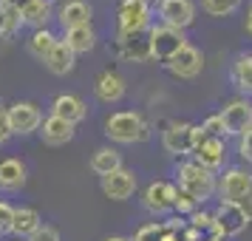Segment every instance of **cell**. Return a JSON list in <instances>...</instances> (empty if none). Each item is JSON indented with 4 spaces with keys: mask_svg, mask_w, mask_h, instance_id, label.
Segmentation results:
<instances>
[{
    "mask_svg": "<svg viewBox=\"0 0 252 241\" xmlns=\"http://www.w3.org/2000/svg\"><path fill=\"white\" fill-rule=\"evenodd\" d=\"M179 190L201 205L204 199L216 193V176H213V171L201 168L198 162H184L179 168Z\"/></svg>",
    "mask_w": 252,
    "mask_h": 241,
    "instance_id": "1",
    "label": "cell"
},
{
    "mask_svg": "<svg viewBox=\"0 0 252 241\" xmlns=\"http://www.w3.org/2000/svg\"><path fill=\"white\" fill-rule=\"evenodd\" d=\"M105 134L119 145H130V142H139V139H148V125L133 111H119V114L108 116Z\"/></svg>",
    "mask_w": 252,
    "mask_h": 241,
    "instance_id": "2",
    "label": "cell"
},
{
    "mask_svg": "<svg viewBox=\"0 0 252 241\" xmlns=\"http://www.w3.org/2000/svg\"><path fill=\"white\" fill-rule=\"evenodd\" d=\"M184 46H187V40H184L182 29H173V26H164V23L150 29V57L156 63L167 66Z\"/></svg>",
    "mask_w": 252,
    "mask_h": 241,
    "instance_id": "3",
    "label": "cell"
},
{
    "mask_svg": "<svg viewBox=\"0 0 252 241\" xmlns=\"http://www.w3.org/2000/svg\"><path fill=\"white\" fill-rule=\"evenodd\" d=\"M213 221H216V236L232 239V236H241L247 230L250 216L244 213V207L238 202H221V207L213 213Z\"/></svg>",
    "mask_w": 252,
    "mask_h": 241,
    "instance_id": "4",
    "label": "cell"
},
{
    "mask_svg": "<svg viewBox=\"0 0 252 241\" xmlns=\"http://www.w3.org/2000/svg\"><path fill=\"white\" fill-rule=\"evenodd\" d=\"M150 23V6L148 0H122L119 9V37L139 34Z\"/></svg>",
    "mask_w": 252,
    "mask_h": 241,
    "instance_id": "5",
    "label": "cell"
},
{
    "mask_svg": "<svg viewBox=\"0 0 252 241\" xmlns=\"http://www.w3.org/2000/svg\"><path fill=\"white\" fill-rule=\"evenodd\" d=\"M161 142H164L167 153H190V150H195V142H198V125L173 122V125H167Z\"/></svg>",
    "mask_w": 252,
    "mask_h": 241,
    "instance_id": "6",
    "label": "cell"
},
{
    "mask_svg": "<svg viewBox=\"0 0 252 241\" xmlns=\"http://www.w3.org/2000/svg\"><path fill=\"white\" fill-rule=\"evenodd\" d=\"M218 193H221V202H244L247 196L252 193V176L241 168H229L224 176H221V184H218Z\"/></svg>",
    "mask_w": 252,
    "mask_h": 241,
    "instance_id": "7",
    "label": "cell"
},
{
    "mask_svg": "<svg viewBox=\"0 0 252 241\" xmlns=\"http://www.w3.org/2000/svg\"><path fill=\"white\" fill-rule=\"evenodd\" d=\"M9 122H12V134H34L43 125V111L34 103H14L9 105Z\"/></svg>",
    "mask_w": 252,
    "mask_h": 241,
    "instance_id": "8",
    "label": "cell"
},
{
    "mask_svg": "<svg viewBox=\"0 0 252 241\" xmlns=\"http://www.w3.org/2000/svg\"><path fill=\"white\" fill-rule=\"evenodd\" d=\"M221 119H224V134L241 137L244 131L252 128V103H247V100H232L221 111Z\"/></svg>",
    "mask_w": 252,
    "mask_h": 241,
    "instance_id": "9",
    "label": "cell"
},
{
    "mask_svg": "<svg viewBox=\"0 0 252 241\" xmlns=\"http://www.w3.org/2000/svg\"><path fill=\"white\" fill-rule=\"evenodd\" d=\"M159 17L164 26H173V29H187L195 17V6L193 0H161L159 3Z\"/></svg>",
    "mask_w": 252,
    "mask_h": 241,
    "instance_id": "10",
    "label": "cell"
},
{
    "mask_svg": "<svg viewBox=\"0 0 252 241\" xmlns=\"http://www.w3.org/2000/svg\"><path fill=\"white\" fill-rule=\"evenodd\" d=\"M167 69H170L176 77H182V80H193V77H198L201 69H204V57H201V51H198V48L184 46L182 51L167 63Z\"/></svg>",
    "mask_w": 252,
    "mask_h": 241,
    "instance_id": "11",
    "label": "cell"
},
{
    "mask_svg": "<svg viewBox=\"0 0 252 241\" xmlns=\"http://www.w3.org/2000/svg\"><path fill=\"white\" fill-rule=\"evenodd\" d=\"M176 199H179V190L170 182H150L145 190V207L150 213H164L176 207Z\"/></svg>",
    "mask_w": 252,
    "mask_h": 241,
    "instance_id": "12",
    "label": "cell"
},
{
    "mask_svg": "<svg viewBox=\"0 0 252 241\" xmlns=\"http://www.w3.org/2000/svg\"><path fill=\"white\" fill-rule=\"evenodd\" d=\"M133 190H136V176H133V171L119 168L116 173H111V176H105L102 179V193L108 196V199H114V202H125V199H130Z\"/></svg>",
    "mask_w": 252,
    "mask_h": 241,
    "instance_id": "13",
    "label": "cell"
},
{
    "mask_svg": "<svg viewBox=\"0 0 252 241\" xmlns=\"http://www.w3.org/2000/svg\"><path fill=\"white\" fill-rule=\"evenodd\" d=\"M51 114L71 122V125H77V122H82L88 116V105L82 103L80 97H74V94H60L57 100L51 103Z\"/></svg>",
    "mask_w": 252,
    "mask_h": 241,
    "instance_id": "14",
    "label": "cell"
},
{
    "mask_svg": "<svg viewBox=\"0 0 252 241\" xmlns=\"http://www.w3.org/2000/svg\"><path fill=\"white\" fill-rule=\"evenodd\" d=\"M94 91H96V100H99V103H105V105L119 103V100L125 97V80H122L116 71H102V74L96 77Z\"/></svg>",
    "mask_w": 252,
    "mask_h": 241,
    "instance_id": "15",
    "label": "cell"
},
{
    "mask_svg": "<svg viewBox=\"0 0 252 241\" xmlns=\"http://www.w3.org/2000/svg\"><path fill=\"white\" fill-rule=\"evenodd\" d=\"M119 54L122 60H133V63H148L150 57V32H139V34L119 37Z\"/></svg>",
    "mask_w": 252,
    "mask_h": 241,
    "instance_id": "16",
    "label": "cell"
},
{
    "mask_svg": "<svg viewBox=\"0 0 252 241\" xmlns=\"http://www.w3.org/2000/svg\"><path fill=\"white\" fill-rule=\"evenodd\" d=\"M60 26L68 32V29H77V26H91V6L85 0H68L57 14Z\"/></svg>",
    "mask_w": 252,
    "mask_h": 241,
    "instance_id": "17",
    "label": "cell"
},
{
    "mask_svg": "<svg viewBox=\"0 0 252 241\" xmlns=\"http://www.w3.org/2000/svg\"><path fill=\"white\" fill-rule=\"evenodd\" d=\"M224 142L216 137H207L198 148H195V162L201 165V168H207V171H216V168H221L224 165Z\"/></svg>",
    "mask_w": 252,
    "mask_h": 241,
    "instance_id": "18",
    "label": "cell"
},
{
    "mask_svg": "<svg viewBox=\"0 0 252 241\" xmlns=\"http://www.w3.org/2000/svg\"><path fill=\"white\" fill-rule=\"evenodd\" d=\"M74 57H77V54L68 48V43H65V40H60V43L51 48V54H48L43 63H46V69L51 71V74L65 77V74H71V71H74Z\"/></svg>",
    "mask_w": 252,
    "mask_h": 241,
    "instance_id": "19",
    "label": "cell"
},
{
    "mask_svg": "<svg viewBox=\"0 0 252 241\" xmlns=\"http://www.w3.org/2000/svg\"><path fill=\"white\" fill-rule=\"evenodd\" d=\"M40 134H43V139H46L48 145H65V142L74 139V125L51 114L48 119H43V131Z\"/></svg>",
    "mask_w": 252,
    "mask_h": 241,
    "instance_id": "20",
    "label": "cell"
},
{
    "mask_svg": "<svg viewBox=\"0 0 252 241\" xmlns=\"http://www.w3.org/2000/svg\"><path fill=\"white\" fill-rule=\"evenodd\" d=\"M23 184H26V165L23 162L14 159V156L0 162V187L3 190H20Z\"/></svg>",
    "mask_w": 252,
    "mask_h": 241,
    "instance_id": "21",
    "label": "cell"
},
{
    "mask_svg": "<svg viewBox=\"0 0 252 241\" xmlns=\"http://www.w3.org/2000/svg\"><path fill=\"white\" fill-rule=\"evenodd\" d=\"M40 227H43V221H40V213H37L34 207H17V210H14V221H12L14 236L29 239V236L37 233Z\"/></svg>",
    "mask_w": 252,
    "mask_h": 241,
    "instance_id": "22",
    "label": "cell"
},
{
    "mask_svg": "<svg viewBox=\"0 0 252 241\" xmlns=\"http://www.w3.org/2000/svg\"><path fill=\"white\" fill-rule=\"evenodd\" d=\"M65 43L74 54H88L94 46H96V32L91 26H77V29H68L65 32Z\"/></svg>",
    "mask_w": 252,
    "mask_h": 241,
    "instance_id": "23",
    "label": "cell"
},
{
    "mask_svg": "<svg viewBox=\"0 0 252 241\" xmlns=\"http://www.w3.org/2000/svg\"><path fill=\"white\" fill-rule=\"evenodd\" d=\"M122 168V156L116 153L114 148H99L96 153L91 156V171L99 173V176H111V173H116Z\"/></svg>",
    "mask_w": 252,
    "mask_h": 241,
    "instance_id": "24",
    "label": "cell"
},
{
    "mask_svg": "<svg viewBox=\"0 0 252 241\" xmlns=\"http://www.w3.org/2000/svg\"><path fill=\"white\" fill-rule=\"evenodd\" d=\"M20 17H23V23L34 26V32L37 29H46V23L51 20V3H46V0H32L23 12H20Z\"/></svg>",
    "mask_w": 252,
    "mask_h": 241,
    "instance_id": "25",
    "label": "cell"
},
{
    "mask_svg": "<svg viewBox=\"0 0 252 241\" xmlns=\"http://www.w3.org/2000/svg\"><path fill=\"white\" fill-rule=\"evenodd\" d=\"M57 43H60V40L51 34L48 29H37L34 34L29 37V51H32L37 60H46L48 54H51V48L57 46Z\"/></svg>",
    "mask_w": 252,
    "mask_h": 241,
    "instance_id": "26",
    "label": "cell"
},
{
    "mask_svg": "<svg viewBox=\"0 0 252 241\" xmlns=\"http://www.w3.org/2000/svg\"><path fill=\"white\" fill-rule=\"evenodd\" d=\"M232 80L241 91L252 94V54H241L235 60V69H232Z\"/></svg>",
    "mask_w": 252,
    "mask_h": 241,
    "instance_id": "27",
    "label": "cell"
},
{
    "mask_svg": "<svg viewBox=\"0 0 252 241\" xmlns=\"http://www.w3.org/2000/svg\"><path fill=\"white\" fill-rule=\"evenodd\" d=\"M201 6H204V12L213 14V17H224V14H232L238 9L241 0H204Z\"/></svg>",
    "mask_w": 252,
    "mask_h": 241,
    "instance_id": "28",
    "label": "cell"
},
{
    "mask_svg": "<svg viewBox=\"0 0 252 241\" xmlns=\"http://www.w3.org/2000/svg\"><path fill=\"white\" fill-rule=\"evenodd\" d=\"M164 233H167V224H145V227L136 233V239L133 241H161L164 239Z\"/></svg>",
    "mask_w": 252,
    "mask_h": 241,
    "instance_id": "29",
    "label": "cell"
},
{
    "mask_svg": "<svg viewBox=\"0 0 252 241\" xmlns=\"http://www.w3.org/2000/svg\"><path fill=\"white\" fill-rule=\"evenodd\" d=\"M12 221H14V207H9L6 202H0V236L12 233Z\"/></svg>",
    "mask_w": 252,
    "mask_h": 241,
    "instance_id": "30",
    "label": "cell"
},
{
    "mask_svg": "<svg viewBox=\"0 0 252 241\" xmlns=\"http://www.w3.org/2000/svg\"><path fill=\"white\" fill-rule=\"evenodd\" d=\"M12 137L14 134H12V122H9V108L0 105V145H6Z\"/></svg>",
    "mask_w": 252,
    "mask_h": 241,
    "instance_id": "31",
    "label": "cell"
},
{
    "mask_svg": "<svg viewBox=\"0 0 252 241\" xmlns=\"http://www.w3.org/2000/svg\"><path fill=\"white\" fill-rule=\"evenodd\" d=\"M193 230L195 233L210 230V233L216 236V221H213V216H207V213H193Z\"/></svg>",
    "mask_w": 252,
    "mask_h": 241,
    "instance_id": "32",
    "label": "cell"
},
{
    "mask_svg": "<svg viewBox=\"0 0 252 241\" xmlns=\"http://www.w3.org/2000/svg\"><path fill=\"white\" fill-rule=\"evenodd\" d=\"M201 128H204L207 137H216V139H218L221 134H224V119H221V114H216V116H210V119H207Z\"/></svg>",
    "mask_w": 252,
    "mask_h": 241,
    "instance_id": "33",
    "label": "cell"
},
{
    "mask_svg": "<svg viewBox=\"0 0 252 241\" xmlns=\"http://www.w3.org/2000/svg\"><path fill=\"white\" fill-rule=\"evenodd\" d=\"M29 241H60V233L54 227H46V224H43L37 233H32V236H29Z\"/></svg>",
    "mask_w": 252,
    "mask_h": 241,
    "instance_id": "34",
    "label": "cell"
},
{
    "mask_svg": "<svg viewBox=\"0 0 252 241\" xmlns=\"http://www.w3.org/2000/svg\"><path fill=\"white\" fill-rule=\"evenodd\" d=\"M195 207H198V202L179 190V199H176V210H179V213H195Z\"/></svg>",
    "mask_w": 252,
    "mask_h": 241,
    "instance_id": "35",
    "label": "cell"
},
{
    "mask_svg": "<svg viewBox=\"0 0 252 241\" xmlns=\"http://www.w3.org/2000/svg\"><path fill=\"white\" fill-rule=\"evenodd\" d=\"M238 150H241V156H244L247 162H252V128H250V131H244V134H241Z\"/></svg>",
    "mask_w": 252,
    "mask_h": 241,
    "instance_id": "36",
    "label": "cell"
},
{
    "mask_svg": "<svg viewBox=\"0 0 252 241\" xmlns=\"http://www.w3.org/2000/svg\"><path fill=\"white\" fill-rule=\"evenodd\" d=\"M9 34V9H0V37Z\"/></svg>",
    "mask_w": 252,
    "mask_h": 241,
    "instance_id": "37",
    "label": "cell"
},
{
    "mask_svg": "<svg viewBox=\"0 0 252 241\" xmlns=\"http://www.w3.org/2000/svg\"><path fill=\"white\" fill-rule=\"evenodd\" d=\"M241 207H244V213H247V216H250V221H252V193L241 202Z\"/></svg>",
    "mask_w": 252,
    "mask_h": 241,
    "instance_id": "38",
    "label": "cell"
},
{
    "mask_svg": "<svg viewBox=\"0 0 252 241\" xmlns=\"http://www.w3.org/2000/svg\"><path fill=\"white\" fill-rule=\"evenodd\" d=\"M244 29H247V34H252V9L247 12V20H244Z\"/></svg>",
    "mask_w": 252,
    "mask_h": 241,
    "instance_id": "39",
    "label": "cell"
},
{
    "mask_svg": "<svg viewBox=\"0 0 252 241\" xmlns=\"http://www.w3.org/2000/svg\"><path fill=\"white\" fill-rule=\"evenodd\" d=\"M108 241H127V239H122V236H111Z\"/></svg>",
    "mask_w": 252,
    "mask_h": 241,
    "instance_id": "40",
    "label": "cell"
},
{
    "mask_svg": "<svg viewBox=\"0 0 252 241\" xmlns=\"http://www.w3.org/2000/svg\"><path fill=\"white\" fill-rule=\"evenodd\" d=\"M0 9H9V0H0Z\"/></svg>",
    "mask_w": 252,
    "mask_h": 241,
    "instance_id": "41",
    "label": "cell"
},
{
    "mask_svg": "<svg viewBox=\"0 0 252 241\" xmlns=\"http://www.w3.org/2000/svg\"><path fill=\"white\" fill-rule=\"evenodd\" d=\"M204 241H221V236H213V239H204Z\"/></svg>",
    "mask_w": 252,
    "mask_h": 241,
    "instance_id": "42",
    "label": "cell"
},
{
    "mask_svg": "<svg viewBox=\"0 0 252 241\" xmlns=\"http://www.w3.org/2000/svg\"><path fill=\"white\" fill-rule=\"evenodd\" d=\"M46 3H51V0H46Z\"/></svg>",
    "mask_w": 252,
    "mask_h": 241,
    "instance_id": "43",
    "label": "cell"
}]
</instances>
